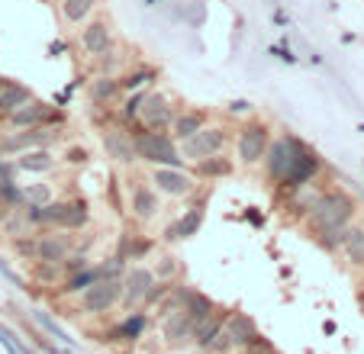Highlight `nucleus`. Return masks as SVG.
<instances>
[{
	"label": "nucleus",
	"instance_id": "f257e3e1",
	"mask_svg": "<svg viewBox=\"0 0 364 354\" xmlns=\"http://www.w3.org/2000/svg\"><path fill=\"white\" fill-rule=\"evenodd\" d=\"M358 216V200L342 187H329L322 190V196L316 200V206L309 209V216L303 219L307 232H319V229H338V225H352Z\"/></svg>",
	"mask_w": 364,
	"mask_h": 354
},
{
	"label": "nucleus",
	"instance_id": "f03ea898",
	"mask_svg": "<svg viewBox=\"0 0 364 354\" xmlns=\"http://www.w3.org/2000/svg\"><path fill=\"white\" fill-rule=\"evenodd\" d=\"M132 142H136L139 165H149V168H184L187 165L178 151V142L171 139V132H149L132 126Z\"/></svg>",
	"mask_w": 364,
	"mask_h": 354
},
{
	"label": "nucleus",
	"instance_id": "7ed1b4c3",
	"mask_svg": "<svg viewBox=\"0 0 364 354\" xmlns=\"http://www.w3.org/2000/svg\"><path fill=\"white\" fill-rule=\"evenodd\" d=\"M271 122L262 120V116H245L239 126H235V161L242 168H258L264 158V151L271 145Z\"/></svg>",
	"mask_w": 364,
	"mask_h": 354
},
{
	"label": "nucleus",
	"instance_id": "20e7f679",
	"mask_svg": "<svg viewBox=\"0 0 364 354\" xmlns=\"http://www.w3.org/2000/svg\"><path fill=\"white\" fill-rule=\"evenodd\" d=\"M233 142V129L226 122H206L200 132H194L190 139L178 142V151L187 165H194L200 158H210V155H219V151L229 149Z\"/></svg>",
	"mask_w": 364,
	"mask_h": 354
},
{
	"label": "nucleus",
	"instance_id": "39448f33",
	"mask_svg": "<svg viewBox=\"0 0 364 354\" xmlns=\"http://www.w3.org/2000/svg\"><path fill=\"white\" fill-rule=\"evenodd\" d=\"M303 149H307V142L300 139L297 132H277V136H271V145H268V151H264V158H262L268 184L277 187L280 177L287 174V168L297 161V155Z\"/></svg>",
	"mask_w": 364,
	"mask_h": 354
},
{
	"label": "nucleus",
	"instance_id": "423d86ee",
	"mask_svg": "<svg viewBox=\"0 0 364 354\" xmlns=\"http://www.w3.org/2000/svg\"><path fill=\"white\" fill-rule=\"evenodd\" d=\"M161 200H165V196H161L149 180H142V177H136V174H126V209H129L132 223L152 225L161 216V209H165Z\"/></svg>",
	"mask_w": 364,
	"mask_h": 354
},
{
	"label": "nucleus",
	"instance_id": "0eeeda50",
	"mask_svg": "<svg viewBox=\"0 0 364 354\" xmlns=\"http://www.w3.org/2000/svg\"><path fill=\"white\" fill-rule=\"evenodd\" d=\"M255 335H258L255 319L248 316V313L229 309V316H226L219 335H216V342L210 345V351H206V354H239L245 345H252Z\"/></svg>",
	"mask_w": 364,
	"mask_h": 354
},
{
	"label": "nucleus",
	"instance_id": "6e6552de",
	"mask_svg": "<svg viewBox=\"0 0 364 354\" xmlns=\"http://www.w3.org/2000/svg\"><path fill=\"white\" fill-rule=\"evenodd\" d=\"M187 200H190V206H187L184 213L174 219V223H168V229L161 232V242H165V245H178V242H184V239H194V235L200 232V225H203L206 194L197 187V190L187 196Z\"/></svg>",
	"mask_w": 364,
	"mask_h": 354
},
{
	"label": "nucleus",
	"instance_id": "1a4fd4ad",
	"mask_svg": "<svg viewBox=\"0 0 364 354\" xmlns=\"http://www.w3.org/2000/svg\"><path fill=\"white\" fill-rule=\"evenodd\" d=\"M122 280H97L84 293H78V313L81 316H107L120 306Z\"/></svg>",
	"mask_w": 364,
	"mask_h": 354
},
{
	"label": "nucleus",
	"instance_id": "9d476101",
	"mask_svg": "<svg viewBox=\"0 0 364 354\" xmlns=\"http://www.w3.org/2000/svg\"><path fill=\"white\" fill-rule=\"evenodd\" d=\"M149 184L168 200H187L200 187V180L194 177L190 165H184V168H149Z\"/></svg>",
	"mask_w": 364,
	"mask_h": 354
},
{
	"label": "nucleus",
	"instance_id": "9b49d317",
	"mask_svg": "<svg viewBox=\"0 0 364 354\" xmlns=\"http://www.w3.org/2000/svg\"><path fill=\"white\" fill-rule=\"evenodd\" d=\"M178 113V103L171 100L165 91H155L152 87L142 100V110H139V129H149V132H168L171 129V120Z\"/></svg>",
	"mask_w": 364,
	"mask_h": 354
},
{
	"label": "nucleus",
	"instance_id": "f8f14e48",
	"mask_svg": "<svg viewBox=\"0 0 364 354\" xmlns=\"http://www.w3.org/2000/svg\"><path fill=\"white\" fill-rule=\"evenodd\" d=\"M100 142H103V155H107L113 165H120V168L139 165V158H136V142H132V129L126 126V122L103 126Z\"/></svg>",
	"mask_w": 364,
	"mask_h": 354
},
{
	"label": "nucleus",
	"instance_id": "ddd939ff",
	"mask_svg": "<svg viewBox=\"0 0 364 354\" xmlns=\"http://www.w3.org/2000/svg\"><path fill=\"white\" fill-rule=\"evenodd\" d=\"M322 171H326V165L319 158V151L307 145V149L297 155V161L287 168V174L280 177V184L274 187V190H277V196H280V194H287V190H297V187H303V184H313V180H319Z\"/></svg>",
	"mask_w": 364,
	"mask_h": 354
},
{
	"label": "nucleus",
	"instance_id": "4468645a",
	"mask_svg": "<svg viewBox=\"0 0 364 354\" xmlns=\"http://www.w3.org/2000/svg\"><path fill=\"white\" fill-rule=\"evenodd\" d=\"M78 46L87 58H100L107 55L110 48H116V32H113V23L107 17L100 19H87L84 26L78 29Z\"/></svg>",
	"mask_w": 364,
	"mask_h": 354
},
{
	"label": "nucleus",
	"instance_id": "2eb2a0df",
	"mask_svg": "<svg viewBox=\"0 0 364 354\" xmlns=\"http://www.w3.org/2000/svg\"><path fill=\"white\" fill-rule=\"evenodd\" d=\"M155 283V274H152L149 264H129L126 274H122V297H120V306L126 313L132 309H142V299L149 293V287Z\"/></svg>",
	"mask_w": 364,
	"mask_h": 354
},
{
	"label": "nucleus",
	"instance_id": "dca6fc26",
	"mask_svg": "<svg viewBox=\"0 0 364 354\" xmlns=\"http://www.w3.org/2000/svg\"><path fill=\"white\" fill-rule=\"evenodd\" d=\"M322 196V187L313 180V184H303L297 187V190H287V194H280V213L287 216V219H293V223H303L309 216V209L316 206V200Z\"/></svg>",
	"mask_w": 364,
	"mask_h": 354
},
{
	"label": "nucleus",
	"instance_id": "f3484780",
	"mask_svg": "<svg viewBox=\"0 0 364 354\" xmlns=\"http://www.w3.org/2000/svg\"><path fill=\"white\" fill-rule=\"evenodd\" d=\"M145 328H149V313H145V309H132V313L122 316V322H116L113 328L103 332L100 342H110V345H116V342H129V345H136V342L145 335Z\"/></svg>",
	"mask_w": 364,
	"mask_h": 354
},
{
	"label": "nucleus",
	"instance_id": "a211bd4d",
	"mask_svg": "<svg viewBox=\"0 0 364 354\" xmlns=\"http://www.w3.org/2000/svg\"><path fill=\"white\" fill-rule=\"evenodd\" d=\"M75 252V235L65 229H42L39 232V261H65Z\"/></svg>",
	"mask_w": 364,
	"mask_h": 354
},
{
	"label": "nucleus",
	"instance_id": "6ab92c4d",
	"mask_svg": "<svg viewBox=\"0 0 364 354\" xmlns=\"http://www.w3.org/2000/svg\"><path fill=\"white\" fill-rule=\"evenodd\" d=\"M161 322V338H165V345L168 348H187L194 345V322L184 316V309L181 313H171V316L158 319Z\"/></svg>",
	"mask_w": 364,
	"mask_h": 354
},
{
	"label": "nucleus",
	"instance_id": "aec40b11",
	"mask_svg": "<svg viewBox=\"0 0 364 354\" xmlns=\"http://www.w3.org/2000/svg\"><path fill=\"white\" fill-rule=\"evenodd\" d=\"M210 122V110H197V106H184V110L174 113V120H171V139L174 142H184L190 139L194 132H200Z\"/></svg>",
	"mask_w": 364,
	"mask_h": 354
},
{
	"label": "nucleus",
	"instance_id": "412c9836",
	"mask_svg": "<svg viewBox=\"0 0 364 354\" xmlns=\"http://www.w3.org/2000/svg\"><path fill=\"white\" fill-rule=\"evenodd\" d=\"M87 225H91V203H87L84 196H65L58 229H65V232H84Z\"/></svg>",
	"mask_w": 364,
	"mask_h": 354
},
{
	"label": "nucleus",
	"instance_id": "4be33fe9",
	"mask_svg": "<svg viewBox=\"0 0 364 354\" xmlns=\"http://www.w3.org/2000/svg\"><path fill=\"white\" fill-rule=\"evenodd\" d=\"M190 171H194L197 180H223V177H233L235 174V158H229L226 151H219V155H210V158H200L190 165Z\"/></svg>",
	"mask_w": 364,
	"mask_h": 354
},
{
	"label": "nucleus",
	"instance_id": "5701e85b",
	"mask_svg": "<svg viewBox=\"0 0 364 354\" xmlns=\"http://www.w3.org/2000/svg\"><path fill=\"white\" fill-rule=\"evenodd\" d=\"M13 161H17L19 174H52V171L62 165L52 149H29V151H23V155H17Z\"/></svg>",
	"mask_w": 364,
	"mask_h": 354
},
{
	"label": "nucleus",
	"instance_id": "b1692460",
	"mask_svg": "<svg viewBox=\"0 0 364 354\" xmlns=\"http://www.w3.org/2000/svg\"><path fill=\"white\" fill-rule=\"evenodd\" d=\"M155 252V239H149V235H139V232H126L120 239V245H116V252L113 254H120L126 264H139V261H145L149 254Z\"/></svg>",
	"mask_w": 364,
	"mask_h": 354
},
{
	"label": "nucleus",
	"instance_id": "393cba45",
	"mask_svg": "<svg viewBox=\"0 0 364 354\" xmlns=\"http://www.w3.org/2000/svg\"><path fill=\"white\" fill-rule=\"evenodd\" d=\"M87 97L93 106H113L120 103L122 91H120V77L116 75H97L93 81H87Z\"/></svg>",
	"mask_w": 364,
	"mask_h": 354
},
{
	"label": "nucleus",
	"instance_id": "a878e982",
	"mask_svg": "<svg viewBox=\"0 0 364 354\" xmlns=\"http://www.w3.org/2000/svg\"><path fill=\"white\" fill-rule=\"evenodd\" d=\"M33 97H36V93L29 91L26 84L3 77V81H0V120H7L10 113H17L19 106H23V103H29Z\"/></svg>",
	"mask_w": 364,
	"mask_h": 354
},
{
	"label": "nucleus",
	"instance_id": "bb28decb",
	"mask_svg": "<svg viewBox=\"0 0 364 354\" xmlns=\"http://www.w3.org/2000/svg\"><path fill=\"white\" fill-rule=\"evenodd\" d=\"M226 316H229V309L216 306L210 316L200 322V326L194 328V348H200V351H210V345L216 342V335H219V328H223Z\"/></svg>",
	"mask_w": 364,
	"mask_h": 354
},
{
	"label": "nucleus",
	"instance_id": "cd10ccee",
	"mask_svg": "<svg viewBox=\"0 0 364 354\" xmlns=\"http://www.w3.org/2000/svg\"><path fill=\"white\" fill-rule=\"evenodd\" d=\"M158 81V71L152 65H139V68H126L120 75V91L122 93H136V91H152V84Z\"/></svg>",
	"mask_w": 364,
	"mask_h": 354
},
{
	"label": "nucleus",
	"instance_id": "c85d7f7f",
	"mask_svg": "<svg viewBox=\"0 0 364 354\" xmlns=\"http://www.w3.org/2000/svg\"><path fill=\"white\" fill-rule=\"evenodd\" d=\"M93 10H97V0H62L58 3V13L65 19V26H75L81 29L87 19L93 17Z\"/></svg>",
	"mask_w": 364,
	"mask_h": 354
},
{
	"label": "nucleus",
	"instance_id": "c756f323",
	"mask_svg": "<svg viewBox=\"0 0 364 354\" xmlns=\"http://www.w3.org/2000/svg\"><path fill=\"white\" fill-rule=\"evenodd\" d=\"M29 280H33L36 287L52 290L65 280V268H62V261H33L29 264Z\"/></svg>",
	"mask_w": 364,
	"mask_h": 354
},
{
	"label": "nucleus",
	"instance_id": "7c9ffc66",
	"mask_svg": "<svg viewBox=\"0 0 364 354\" xmlns=\"http://www.w3.org/2000/svg\"><path fill=\"white\" fill-rule=\"evenodd\" d=\"M100 280V274H97V268H84V270H78V274H68L62 283L55 287V297H78V293H84L91 283H97Z\"/></svg>",
	"mask_w": 364,
	"mask_h": 354
},
{
	"label": "nucleus",
	"instance_id": "2f4dec72",
	"mask_svg": "<svg viewBox=\"0 0 364 354\" xmlns=\"http://www.w3.org/2000/svg\"><path fill=\"white\" fill-rule=\"evenodd\" d=\"M342 254L352 268H364V225L361 223H352L348 225V235H345V245H342Z\"/></svg>",
	"mask_w": 364,
	"mask_h": 354
},
{
	"label": "nucleus",
	"instance_id": "473e14b6",
	"mask_svg": "<svg viewBox=\"0 0 364 354\" xmlns=\"http://www.w3.org/2000/svg\"><path fill=\"white\" fill-rule=\"evenodd\" d=\"M0 232L7 235V242H10V239H19V235H36V232H42V229H36V225L29 223L26 209L19 206V209H10V216L3 219V225H0Z\"/></svg>",
	"mask_w": 364,
	"mask_h": 354
},
{
	"label": "nucleus",
	"instance_id": "72a5a7b5",
	"mask_svg": "<svg viewBox=\"0 0 364 354\" xmlns=\"http://www.w3.org/2000/svg\"><path fill=\"white\" fill-rule=\"evenodd\" d=\"M33 322H36V326L42 328V332H46L48 338H55L58 345H65V348H75V345H78L75 338L68 335L65 328L58 326V322H55V319H52V316H48L46 309H33Z\"/></svg>",
	"mask_w": 364,
	"mask_h": 354
},
{
	"label": "nucleus",
	"instance_id": "f704fd0d",
	"mask_svg": "<svg viewBox=\"0 0 364 354\" xmlns=\"http://www.w3.org/2000/svg\"><path fill=\"white\" fill-rule=\"evenodd\" d=\"M345 235H348V225H338V229H319L313 232L309 239L316 242V248H322L326 254H338L342 245H345Z\"/></svg>",
	"mask_w": 364,
	"mask_h": 354
},
{
	"label": "nucleus",
	"instance_id": "c9c22d12",
	"mask_svg": "<svg viewBox=\"0 0 364 354\" xmlns=\"http://www.w3.org/2000/svg\"><path fill=\"white\" fill-rule=\"evenodd\" d=\"M10 252L13 258L23 264L39 261V232L36 235H19V239H10Z\"/></svg>",
	"mask_w": 364,
	"mask_h": 354
},
{
	"label": "nucleus",
	"instance_id": "e433bc0d",
	"mask_svg": "<svg viewBox=\"0 0 364 354\" xmlns=\"http://www.w3.org/2000/svg\"><path fill=\"white\" fill-rule=\"evenodd\" d=\"M152 274H155V280H168V283H174V280L181 277V258L171 252H158V258H155V264H152Z\"/></svg>",
	"mask_w": 364,
	"mask_h": 354
},
{
	"label": "nucleus",
	"instance_id": "4c0bfd02",
	"mask_svg": "<svg viewBox=\"0 0 364 354\" xmlns=\"http://www.w3.org/2000/svg\"><path fill=\"white\" fill-rule=\"evenodd\" d=\"M48 200H55V187L48 184V180L23 184V206H46Z\"/></svg>",
	"mask_w": 364,
	"mask_h": 354
},
{
	"label": "nucleus",
	"instance_id": "58836bf2",
	"mask_svg": "<svg viewBox=\"0 0 364 354\" xmlns=\"http://www.w3.org/2000/svg\"><path fill=\"white\" fill-rule=\"evenodd\" d=\"M93 268H97L100 280H122V274H126V268H129V264L122 261L120 254H107V258H103V261H97Z\"/></svg>",
	"mask_w": 364,
	"mask_h": 354
},
{
	"label": "nucleus",
	"instance_id": "ea45409f",
	"mask_svg": "<svg viewBox=\"0 0 364 354\" xmlns=\"http://www.w3.org/2000/svg\"><path fill=\"white\" fill-rule=\"evenodd\" d=\"M93 65H97V75H116V77H120L122 71H126L116 48H110V52H107V55H100V58H93Z\"/></svg>",
	"mask_w": 364,
	"mask_h": 354
},
{
	"label": "nucleus",
	"instance_id": "a19ab883",
	"mask_svg": "<svg viewBox=\"0 0 364 354\" xmlns=\"http://www.w3.org/2000/svg\"><path fill=\"white\" fill-rule=\"evenodd\" d=\"M0 200H3L10 209H19V206H23V184H17V180H0Z\"/></svg>",
	"mask_w": 364,
	"mask_h": 354
},
{
	"label": "nucleus",
	"instance_id": "79ce46f5",
	"mask_svg": "<svg viewBox=\"0 0 364 354\" xmlns=\"http://www.w3.org/2000/svg\"><path fill=\"white\" fill-rule=\"evenodd\" d=\"M168 293H171V283H168V280H155V283L149 287V293H145V299H142V309H145V313H149V309H155L161 299L168 297Z\"/></svg>",
	"mask_w": 364,
	"mask_h": 354
},
{
	"label": "nucleus",
	"instance_id": "37998d69",
	"mask_svg": "<svg viewBox=\"0 0 364 354\" xmlns=\"http://www.w3.org/2000/svg\"><path fill=\"white\" fill-rule=\"evenodd\" d=\"M268 55L274 58V62H280V65H297L300 58L293 55V48H290V39L280 36V42H274L271 48H268Z\"/></svg>",
	"mask_w": 364,
	"mask_h": 354
},
{
	"label": "nucleus",
	"instance_id": "c03bdc74",
	"mask_svg": "<svg viewBox=\"0 0 364 354\" xmlns=\"http://www.w3.org/2000/svg\"><path fill=\"white\" fill-rule=\"evenodd\" d=\"M58 161L68 165V168H84L87 161H91V149H84V145H71V149H68Z\"/></svg>",
	"mask_w": 364,
	"mask_h": 354
},
{
	"label": "nucleus",
	"instance_id": "a18cd8bd",
	"mask_svg": "<svg viewBox=\"0 0 364 354\" xmlns=\"http://www.w3.org/2000/svg\"><path fill=\"white\" fill-rule=\"evenodd\" d=\"M26 332H29V338H33V345H36L42 354H68V351H62V348H58V342H48V335H42L39 328H29L26 326Z\"/></svg>",
	"mask_w": 364,
	"mask_h": 354
},
{
	"label": "nucleus",
	"instance_id": "49530a36",
	"mask_svg": "<svg viewBox=\"0 0 364 354\" xmlns=\"http://www.w3.org/2000/svg\"><path fill=\"white\" fill-rule=\"evenodd\" d=\"M239 354H280V351L271 345V338H264L262 332H258V335H255V342H252V345H245Z\"/></svg>",
	"mask_w": 364,
	"mask_h": 354
},
{
	"label": "nucleus",
	"instance_id": "de8ad7c7",
	"mask_svg": "<svg viewBox=\"0 0 364 354\" xmlns=\"http://www.w3.org/2000/svg\"><path fill=\"white\" fill-rule=\"evenodd\" d=\"M62 268H65V277H68V274H78V270L91 268V258H87L84 252H71L65 261H62Z\"/></svg>",
	"mask_w": 364,
	"mask_h": 354
},
{
	"label": "nucleus",
	"instance_id": "09e8293b",
	"mask_svg": "<svg viewBox=\"0 0 364 354\" xmlns=\"http://www.w3.org/2000/svg\"><path fill=\"white\" fill-rule=\"evenodd\" d=\"M226 113H229L233 120H235V116H242V120H245V116H255V106H252L248 100H229Z\"/></svg>",
	"mask_w": 364,
	"mask_h": 354
},
{
	"label": "nucleus",
	"instance_id": "8fccbe9b",
	"mask_svg": "<svg viewBox=\"0 0 364 354\" xmlns=\"http://www.w3.org/2000/svg\"><path fill=\"white\" fill-rule=\"evenodd\" d=\"M17 161L13 158H0V180H17Z\"/></svg>",
	"mask_w": 364,
	"mask_h": 354
},
{
	"label": "nucleus",
	"instance_id": "3c124183",
	"mask_svg": "<svg viewBox=\"0 0 364 354\" xmlns=\"http://www.w3.org/2000/svg\"><path fill=\"white\" fill-rule=\"evenodd\" d=\"M0 274H3V277H7L10 283H13V287H19V290H26V287H23V277H19V274H13V268H10V264L3 261V258H0Z\"/></svg>",
	"mask_w": 364,
	"mask_h": 354
},
{
	"label": "nucleus",
	"instance_id": "603ef678",
	"mask_svg": "<svg viewBox=\"0 0 364 354\" xmlns=\"http://www.w3.org/2000/svg\"><path fill=\"white\" fill-rule=\"evenodd\" d=\"M245 219H248V225H255V229H264V213H258V206H248V209H245Z\"/></svg>",
	"mask_w": 364,
	"mask_h": 354
},
{
	"label": "nucleus",
	"instance_id": "864d4df0",
	"mask_svg": "<svg viewBox=\"0 0 364 354\" xmlns=\"http://www.w3.org/2000/svg\"><path fill=\"white\" fill-rule=\"evenodd\" d=\"M65 42H62V39H58V42H52V46H48V55H52V58H58V55H65Z\"/></svg>",
	"mask_w": 364,
	"mask_h": 354
},
{
	"label": "nucleus",
	"instance_id": "5fc2aeb1",
	"mask_svg": "<svg viewBox=\"0 0 364 354\" xmlns=\"http://www.w3.org/2000/svg\"><path fill=\"white\" fill-rule=\"evenodd\" d=\"M274 23H277V26H290V17L284 10H274Z\"/></svg>",
	"mask_w": 364,
	"mask_h": 354
},
{
	"label": "nucleus",
	"instance_id": "6e6d98bb",
	"mask_svg": "<svg viewBox=\"0 0 364 354\" xmlns=\"http://www.w3.org/2000/svg\"><path fill=\"white\" fill-rule=\"evenodd\" d=\"M7 216H10V206L0 200V225H3V219H7Z\"/></svg>",
	"mask_w": 364,
	"mask_h": 354
},
{
	"label": "nucleus",
	"instance_id": "4d7b16f0",
	"mask_svg": "<svg viewBox=\"0 0 364 354\" xmlns=\"http://www.w3.org/2000/svg\"><path fill=\"white\" fill-rule=\"evenodd\" d=\"M161 0H145V7H158Z\"/></svg>",
	"mask_w": 364,
	"mask_h": 354
},
{
	"label": "nucleus",
	"instance_id": "13d9d810",
	"mask_svg": "<svg viewBox=\"0 0 364 354\" xmlns=\"http://www.w3.org/2000/svg\"><path fill=\"white\" fill-rule=\"evenodd\" d=\"M358 299H361V309H364V290H361V297H358Z\"/></svg>",
	"mask_w": 364,
	"mask_h": 354
},
{
	"label": "nucleus",
	"instance_id": "bf43d9fd",
	"mask_svg": "<svg viewBox=\"0 0 364 354\" xmlns=\"http://www.w3.org/2000/svg\"><path fill=\"white\" fill-rule=\"evenodd\" d=\"M361 287H364V268H361Z\"/></svg>",
	"mask_w": 364,
	"mask_h": 354
}]
</instances>
